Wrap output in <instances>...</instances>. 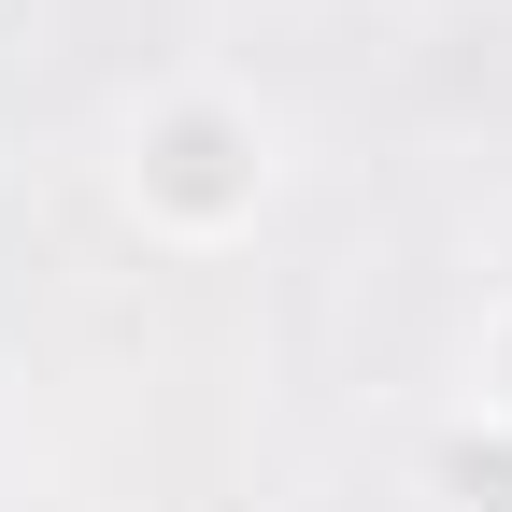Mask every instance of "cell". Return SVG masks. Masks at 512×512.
Segmentation results:
<instances>
[{
  "mask_svg": "<svg viewBox=\"0 0 512 512\" xmlns=\"http://www.w3.org/2000/svg\"><path fill=\"white\" fill-rule=\"evenodd\" d=\"M441 484H456L470 512H512V456H484V441H456V456H441Z\"/></svg>",
  "mask_w": 512,
  "mask_h": 512,
  "instance_id": "7a4b0ae2",
  "label": "cell"
},
{
  "mask_svg": "<svg viewBox=\"0 0 512 512\" xmlns=\"http://www.w3.org/2000/svg\"><path fill=\"white\" fill-rule=\"evenodd\" d=\"M157 185H171L185 214H228V200H242V128H228V114H185L171 143H157Z\"/></svg>",
  "mask_w": 512,
  "mask_h": 512,
  "instance_id": "6da1fadb",
  "label": "cell"
}]
</instances>
